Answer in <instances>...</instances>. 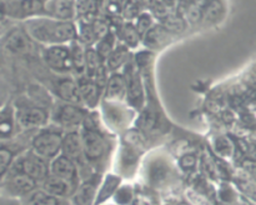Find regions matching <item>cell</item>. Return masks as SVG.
Wrapping results in <instances>:
<instances>
[{
  "label": "cell",
  "instance_id": "cell-1",
  "mask_svg": "<svg viewBox=\"0 0 256 205\" xmlns=\"http://www.w3.org/2000/svg\"><path fill=\"white\" fill-rule=\"evenodd\" d=\"M24 30L34 42L44 46L68 45L78 39V24L44 15L25 20Z\"/></svg>",
  "mask_w": 256,
  "mask_h": 205
},
{
  "label": "cell",
  "instance_id": "cell-2",
  "mask_svg": "<svg viewBox=\"0 0 256 205\" xmlns=\"http://www.w3.org/2000/svg\"><path fill=\"white\" fill-rule=\"evenodd\" d=\"M136 112L126 102H110L102 99L100 104V119L108 129L120 134L126 132L132 125L136 122Z\"/></svg>",
  "mask_w": 256,
  "mask_h": 205
},
{
  "label": "cell",
  "instance_id": "cell-3",
  "mask_svg": "<svg viewBox=\"0 0 256 205\" xmlns=\"http://www.w3.org/2000/svg\"><path fill=\"white\" fill-rule=\"evenodd\" d=\"M64 130L56 125H48L34 134L30 149L44 159L52 162L54 158L62 154Z\"/></svg>",
  "mask_w": 256,
  "mask_h": 205
},
{
  "label": "cell",
  "instance_id": "cell-4",
  "mask_svg": "<svg viewBox=\"0 0 256 205\" xmlns=\"http://www.w3.org/2000/svg\"><path fill=\"white\" fill-rule=\"evenodd\" d=\"M12 172H22L32 178L35 182H42L50 175V162L30 149L15 159L8 174Z\"/></svg>",
  "mask_w": 256,
  "mask_h": 205
},
{
  "label": "cell",
  "instance_id": "cell-5",
  "mask_svg": "<svg viewBox=\"0 0 256 205\" xmlns=\"http://www.w3.org/2000/svg\"><path fill=\"white\" fill-rule=\"evenodd\" d=\"M88 112L82 105L70 104V102H58L52 112V122L64 132L78 130L82 126Z\"/></svg>",
  "mask_w": 256,
  "mask_h": 205
},
{
  "label": "cell",
  "instance_id": "cell-6",
  "mask_svg": "<svg viewBox=\"0 0 256 205\" xmlns=\"http://www.w3.org/2000/svg\"><path fill=\"white\" fill-rule=\"evenodd\" d=\"M82 142V152L88 162H99L108 152V140L100 132L99 126L80 128Z\"/></svg>",
  "mask_w": 256,
  "mask_h": 205
},
{
  "label": "cell",
  "instance_id": "cell-7",
  "mask_svg": "<svg viewBox=\"0 0 256 205\" xmlns=\"http://www.w3.org/2000/svg\"><path fill=\"white\" fill-rule=\"evenodd\" d=\"M122 72H124L128 82L126 102L132 109L140 112L145 108V102H146L142 72L135 64V60H130L126 66L122 69Z\"/></svg>",
  "mask_w": 256,
  "mask_h": 205
},
{
  "label": "cell",
  "instance_id": "cell-8",
  "mask_svg": "<svg viewBox=\"0 0 256 205\" xmlns=\"http://www.w3.org/2000/svg\"><path fill=\"white\" fill-rule=\"evenodd\" d=\"M16 109L18 125L22 130L42 129L48 126L52 120V112L40 104H22L20 106L15 105Z\"/></svg>",
  "mask_w": 256,
  "mask_h": 205
},
{
  "label": "cell",
  "instance_id": "cell-9",
  "mask_svg": "<svg viewBox=\"0 0 256 205\" xmlns=\"http://www.w3.org/2000/svg\"><path fill=\"white\" fill-rule=\"evenodd\" d=\"M42 56L45 65L56 75L66 76L72 72V52H70L69 44L44 46Z\"/></svg>",
  "mask_w": 256,
  "mask_h": 205
},
{
  "label": "cell",
  "instance_id": "cell-10",
  "mask_svg": "<svg viewBox=\"0 0 256 205\" xmlns=\"http://www.w3.org/2000/svg\"><path fill=\"white\" fill-rule=\"evenodd\" d=\"M162 152L152 154L145 165V175L149 184L154 188L165 186L172 178V165Z\"/></svg>",
  "mask_w": 256,
  "mask_h": 205
},
{
  "label": "cell",
  "instance_id": "cell-11",
  "mask_svg": "<svg viewBox=\"0 0 256 205\" xmlns=\"http://www.w3.org/2000/svg\"><path fill=\"white\" fill-rule=\"evenodd\" d=\"M38 182H35L29 175L22 174V172H12L9 176L4 178V189L9 194V198H22L34 192L36 189Z\"/></svg>",
  "mask_w": 256,
  "mask_h": 205
},
{
  "label": "cell",
  "instance_id": "cell-12",
  "mask_svg": "<svg viewBox=\"0 0 256 205\" xmlns=\"http://www.w3.org/2000/svg\"><path fill=\"white\" fill-rule=\"evenodd\" d=\"M78 85H79L80 96H82V106L92 110L100 106L102 96H104V86L96 82L95 80L89 79L86 76L78 78Z\"/></svg>",
  "mask_w": 256,
  "mask_h": 205
},
{
  "label": "cell",
  "instance_id": "cell-13",
  "mask_svg": "<svg viewBox=\"0 0 256 205\" xmlns=\"http://www.w3.org/2000/svg\"><path fill=\"white\" fill-rule=\"evenodd\" d=\"M42 15L65 22H74V18L78 15L76 2L75 0H44Z\"/></svg>",
  "mask_w": 256,
  "mask_h": 205
},
{
  "label": "cell",
  "instance_id": "cell-14",
  "mask_svg": "<svg viewBox=\"0 0 256 205\" xmlns=\"http://www.w3.org/2000/svg\"><path fill=\"white\" fill-rule=\"evenodd\" d=\"M50 175L75 185L78 180V164L66 155L60 154L50 162Z\"/></svg>",
  "mask_w": 256,
  "mask_h": 205
},
{
  "label": "cell",
  "instance_id": "cell-15",
  "mask_svg": "<svg viewBox=\"0 0 256 205\" xmlns=\"http://www.w3.org/2000/svg\"><path fill=\"white\" fill-rule=\"evenodd\" d=\"M126 96L128 82L124 72H118L109 74L102 99L110 100V102H126Z\"/></svg>",
  "mask_w": 256,
  "mask_h": 205
},
{
  "label": "cell",
  "instance_id": "cell-16",
  "mask_svg": "<svg viewBox=\"0 0 256 205\" xmlns=\"http://www.w3.org/2000/svg\"><path fill=\"white\" fill-rule=\"evenodd\" d=\"M59 79L54 84V94L59 98L62 102H70V104H82V96H80L79 85H78L76 79L72 78L62 76L58 75Z\"/></svg>",
  "mask_w": 256,
  "mask_h": 205
},
{
  "label": "cell",
  "instance_id": "cell-17",
  "mask_svg": "<svg viewBox=\"0 0 256 205\" xmlns=\"http://www.w3.org/2000/svg\"><path fill=\"white\" fill-rule=\"evenodd\" d=\"M62 154L66 155L68 158L74 160L76 164L82 162V160H85L84 152H82V142L80 129L64 132Z\"/></svg>",
  "mask_w": 256,
  "mask_h": 205
},
{
  "label": "cell",
  "instance_id": "cell-18",
  "mask_svg": "<svg viewBox=\"0 0 256 205\" xmlns=\"http://www.w3.org/2000/svg\"><path fill=\"white\" fill-rule=\"evenodd\" d=\"M18 126L19 125H18L15 104L9 102V104L4 105L2 112H0V132H2V142L12 139L16 132Z\"/></svg>",
  "mask_w": 256,
  "mask_h": 205
},
{
  "label": "cell",
  "instance_id": "cell-19",
  "mask_svg": "<svg viewBox=\"0 0 256 205\" xmlns=\"http://www.w3.org/2000/svg\"><path fill=\"white\" fill-rule=\"evenodd\" d=\"M172 32L164 25L155 24L142 38V45L149 50H159L169 42Z\"/></svg>",
  "mask_w": 256,
  "mask_h": 205
},
{
  "label": "cell",
  "instance_id": "cell-20",
  "mask_svg": "<svg viewBox=\"0 0 256 205\" xmlns=\"http://www.w3.org/2000/svg\"><path fill=\"white\" fill-rule=\"evenodd\" d=\"M42 189L56 198H64L68 196V195L74 194L76 188L72 182H65V180L60 179V178L54 176V175H49L42 182Z\"/></svg>",
  "mask_w": 256,
  "mask_h": 205
},
{
  "label": "cell",
  "instance_id": "cell-21",
  "mask_svg": "<svg viewBox=\"0 0 256 205\" xmlns=\"http://www.w3.org/2000/svg\"><path fill=\"white\" fill-rule=\"evenodd\" d=\"M130 60L132 59H130L129 48L125 46L122 42H118L115 49L112 50V54L109 55V58H108L106 62H105V66H106L109 74H112V72H118L122 69H124Z\"/></svg>",
  "mask_w": 256,
  "mask_h": 205
},
{
  "label": "cell",
  "instance_id": "cell-22",
  "mask_svg": "<svg viewBox=\"0 0 256 205\" xmlns=\"http://www.w3.org/2000/svg\"><path fill=\"white\" fill-rule=\"evenodd\" d=\"M32 42H34V40L26 34L25 30L24 32L15 30V32H10L9 36L5 40V48L9 52H15V54H25L32 49Z\"/></svg>",
  "mask_w": 256,
  "mask_h": 205
},
{
  "label": "cell",
  "instance_id": "cell-23",
  "mask_svg": "<svg viewBox=\"0 0 256 205\" xmlns=\"http://www.w3.org/2000/svg\"><path fill=\"white\" fill-rule=\"evenodd\" d=\"M98 186L94 182H84L75 189L72 196L74 205H95L98 196Z\"/></svg>",
  "mask_w": 256,
  "mask_h": 205
},
{
  "label": "cell",
  "instance_id": "cell-24",
  "mask_svg": "<svg viewBox=\"0 0 256 205\" xmlns=\"http://www.w3.org/2000/svg\"><path fill=\"white\" fill-rule=\"evenodd\" d=\"M120 184H122V178H120L119 175L108 174L104 178L102 184H100L99 190H98V196L95 205L105 204V202H106L109 198L114 196V195L116 194L118 189L120 188Z\"/></svg>",
  "mask_w": 256,
  "mask_h": 205
},
{
  "label": "cell",
  "instance_id": "cell-25",
  "mask_svg": "<svg viewBox=\"0 0 256 205\" xmlns=\"http://www.w3.org/2000/svg\"><path fill=\"white\" fill-rule=\"evenodd\" d=\"M69 46L72 62V75L75 76V79L85 76V52H86V46L82 44L78 39L75 42H70Z\"/></svg>",
  "mask_w": 256,
  "mask_h": 205
},
{
  "label": "cell",
  "instance_id": "cell-26",
  "mask_svg": "<svg viewBox=\"0 0 256 205\" xmlns=\"http://www.w3.org/2000/svg\"><path fill=\"white\" fill-rule=\"evenodd\" d=\"M118 38L120 40L119 42L124 44L130 50L135 49V48L140 46V44H142V36L138 32L135 24H132V22H124L120 26L119 32H118Z\"/></svg>",
  "mask_w": 256,
  "mask_h": 205
},
{
  "label": "cell",
  "instance_id": "cell-27",
  "mask_svg": "<svg viewBox=\"0 0 256 205\" xmlns=\"http://www.w3.org/2000/svg\"><path fill=\"white\" fill-rule=\"evenodd\" d=\"M22 202H24V205H62L60 198L49 194L42 188L35 189L28 196H25Z\"/></svg>",
  "mask_w": 256,
  "mask_h": 205
},
{
  "label": "cell",
  "instance_id": "cell-28",
  "mask_svg": "<svg viewBox=\"0 0 256 205\" xmlns=\"http://www.w3.org/2000/svg\"><path fill=\"white\" fill-rule=\"evenodd\" d=\"M116 38H118L116 34H115L112 30H110V32H108L104 38H102V39H100L99 42L94 45V48L96 49L98 54H99L100 58L104 60V62H106V59L109 58V55L112 54V52L115 49V46L118 45Z\"/></svg>",
  "mask_w": 256,
  "mask_h": 205
},
{
  "label": "cell",
  "instance_id": "cell-29",
  "mask_svg": "<svg viewBox=\"0 0 256 205\" xmlns=\"http://www.w3.org/2000/svg\"><path fill=\"white\" fill-rule=\"evenodd\" d=\"M15 159H16V156H15L12 148L8 146V145H5V142H2V149H0V175H2V179L8 174L12 165L14 164Z\"/></svg>",
  "mask_w": 256,
  "mask_h": 205
},
{
  "label": "cell",
  "instance_id": "cell-30",
  "mask_svg": "<svg viewBox=\"0 0 256 205\" xmlns=\"http://www.w3.org/2000/svg\"><path fill=\"white\" fill-rule=\"evenodd\" d=\"M155 24H156V22H155L154 16L148 12H142V14L136 18V22H135V26H136L138 32H140V35H142V38H144V35L146 34Z\"/></svg>",
  "mask_w": 256,
  "mask_h": 205
},
{
  "label": "cell",
  "instance_id": "cell-31",
  "mask_svg": "<svg viewBox=\"0 0 256 205\" xmlns=\"http://www.w3.org/2000/svg\"><path fill=\"white\" fill-rule=\"evenodd\" d=\"M222 12V5L220 2V0H210L209 4L205 6L204 10V16L205 20L208 22H215V20L220 19V15Z\"/></svg>",
  "mask_w": 256,
  "mask_h": 205
},
{
  "label": "cell",
  "instance_id": "cell-32",
  "mask_svg": "<svg viewBox=\"0 0 256 205\" xmlns=\"http://www.w3.org/2000/svg\"><path fill=\"white\" fill-rule=\"evenodd\" d=\"M198 162H199V159H198L196 154L186 152V154H182V158L179 159V166L184 172H192L196 168Z\"/></svg>",
  "mask_w": 256,
  "mask_h": 205
},
{
  "label": "cell",
  "instance_id": "cell-33",
  "mask_svg": "<svg viewBox=\"0 0 256 205\" xmlns=\"http://www.w3.org/2000/svg\"><path fill=\"white\" fill-rule=\"evenodd\" d=\"M215 149H216L218 154L222 158H229L232 154V142L226 138H218V140L215 142Z\"/></svg>",
  "mask_w": 256,
  "mask_h": 205
},
{
  "label": "cell",
  "instance_id": "cell-34",
  "mask_svg": "<svg viewBox=\"0 0 256 205\" xmlns=\"http://www.w3.org/2000/svg\"><path fill=\"white\" fill-rule=\"evenodd\" d=\"M132 188L128 186V185H122L118 189L116 194L114 195V199L118 205H128L132 202Z\"/></svg>",
  "mask_w": 256,
  "mask_h": 205
},
{
  "label": "cell",
  "instance_id": "cell-35",
  "mask_svg": "<svg viewBox=\"0 0 256 205\" xmlns=\"http://www.w3.org/2000/svg\"><path fill=\"white\" fill-rule=\"evenodd\" d=\"M2 205H24V202L15 198H6V199H2Z\"/></svg>",
  "mask_w": 256,
  "mask_h": 205
},
{
  "label": "cell",
  "instance_id": "cell-36",
  "mask_svg": "<svg viewBox=\"0 0 256 205\" xmlns=\"http://www.w3.org/2000/svg\"><path fill=\"white\" fill-rule=\"evenodd\" d=\"M95 2H96V5H99V4H102V0H95Z\"/></svg>",
  "mask_w": 256,
  "mask_h": 205
},
{
  "label": "cell",
  "instance_id": "cell-37",
  "mask_svg": "<svg viewBox=\"0 0 256 205\" xmlns=\"http://www.w3.org/2000/svg\"><path fill=\"white\" fill-rule=\"evenodd\" d=\"M102 205H108V204H102ZM110 205H112V204H110Z\"/></svg>",
  "mask_w": 256,
  "mask_h": 205
}]
</instances>
